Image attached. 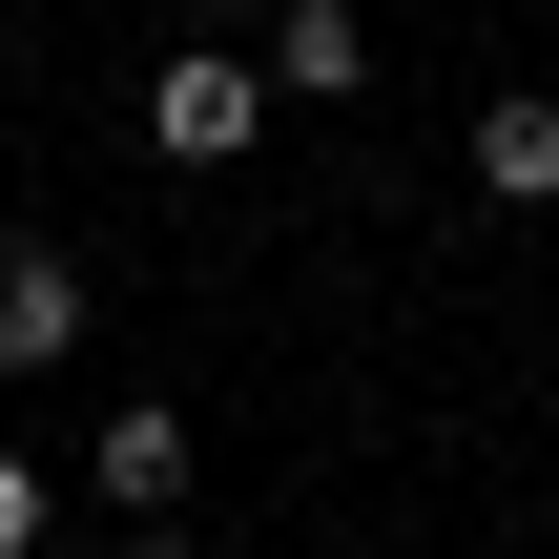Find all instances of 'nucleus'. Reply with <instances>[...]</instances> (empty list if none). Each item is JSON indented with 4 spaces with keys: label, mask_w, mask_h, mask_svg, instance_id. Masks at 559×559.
Segmentation results:
<instances>
[{
    "label": "nucleus",
    "mask_w": 559,
    "mask_h": 559,
    "mask_svg": "<svg viewBox=\"0 0 559 559\" xmlns=\"http://www.w3.org/2000/svg\"><path fill=\"white\" fill-rule=\"evenodd\" d=\"M83 353V270L62 249H0V373H62Z\"/></svg>",
    "instance_id": "nucleus-4"
},
{
    "label": "nucleus",
    "mask_w": 559,
    "mask_h": 559,
    "mask_svg": "<svg viewBox=\"0 0 559 559\" xmlns=\"http://www.w3.org/2000/svg\"><path fill=\"white\" fill-rule=\"evenodd\" d=\"M270 124V62H228V41H187V62H145V145L166 166H228Z\"/></svg>",
    "instance_id": "nucleus-1"
},
{
    "label": "nucleus",
    "mask_w": 559,
    "mask_h": 559,
    "mask_svg": "<svg viewBox=\"0 0 559 559\" xmlns=\"http://www.w3.org/2000/svg\"><path fill=\"white\" fill-rule=\"evenodd\" d=\"M41 519H62V477H41V456H0V559H41Z\"/></svg>",
    "instance_id": "nucleus-6"
},
{
    "label": "nucleus",
    "mask_w": 559,
    "mask_h": 559,
    "mask_svg": "<svg viewBox=\"0 0 559 559\" xmlns=\"http://www.w3.org/2000/svg\"><path fill=\"white\" fill-rule=\"evenodd\" d=\"M124 559H207V539H187V519H124Z\"/></svg>",
    "instance_id": "nucleus-7"
},
{
    "label": "nucleus",
    "mask_w": 559,
    "mask_h": 559,
    "mask_svg": "<svg viewBox=\"0 0 559 559\" xmlns=\"http://www.w3.org/2000/svg\"><path fill=\"white\" fill-rule=\"evenodd\" d=\"M353 83H373V21L353 0H290L270 21V104H353Z\"/></svg>",
    "instance_id": "nucleus-3"
},
{
    "label": "nucleus",
    "mask_w": 559,
    "mask_h": 559,
    "mask_svg": "<svg viewBox=\"0 0 559 559\" xmlns=\"http://www.w3.org/2000/svg\"><path fill=\"white\" fill-rule=\"evenodd\" d=\"M477 207H559V104H539V83L477 104Z\"/></svg>",
    "instance_id": "nucleus-5"
},
{
    "label": "nucleus",
    "mask_w": 559,
    "mask_h": 559,
    "mask_svg": "<svg viewBox=\"0 0 559 559\" xmlns=\"http://www.w3.org/2000/svg\"><path fill=\"white\" fill-rule=\"evenodd\" d=\"M207 21H249V41H270V21H290V0H207Z\"/></svg>",
    "instance_id": "nucleus-8"
},
{
    "label": "nucleus",
    "mask_w": 559,
    "mask_h": 559,
    "mask_svg": "<svg viewBox=\"0 0 559 559\" xmlns=\"http://www.w3.org/2000/svg\"><path fill=\"white\" fill-rule=\"evenodd\" d=\"M83 498H124V519H166V498H187V415H166V394H124V415L83 436Z\"/></svg>",
    "instance_id": "nucleus-2"
}]
</instances>
